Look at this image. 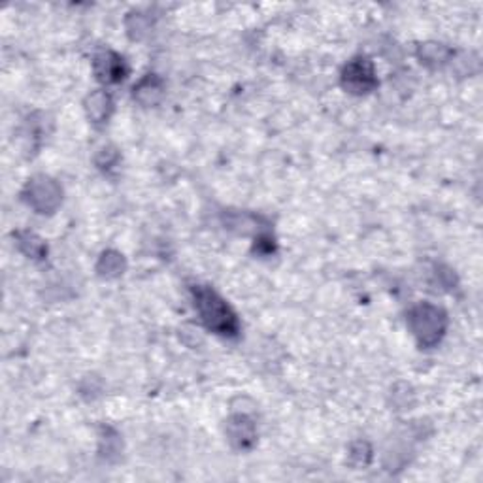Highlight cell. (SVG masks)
<instances>
[{
  "mask_svg": "<svg viewBox=\"0 0 483 483\" xmlns=\"http://www.w3.org/2000/svg\"><path fill=\"white\" fill-rule=\"evenodd\" d=\"M195 304L199 308V313L202 321L206 323L208 329L215 330L217 334L232 336L238 330V321L236 316L227 306V302L217 297L213 291L206 287H197L195 289Z\"/></svg>",
  "mask_w": 483,
  "mask_h": 483,
  "instance_id": "obj_1",
  "label": "cell"
},
{
  "mask_svg": "<svg viewBox=\"0 0 483 483\" xmlns=\"http://www.w3.org/2000/svg\"><path fill=\"white\" fill-rule=\"evenodd\" d=\"M344 82L355 93H367L369 89H372L376 85L372 66L365 59L362 61L359 59V61L351 63L344 72Z\"/></svg>",
  "mask_w": 483,
  "mask_h": 483,
  "instance_id": "obj_2",
  "label": "cell"
}]
</instances>
